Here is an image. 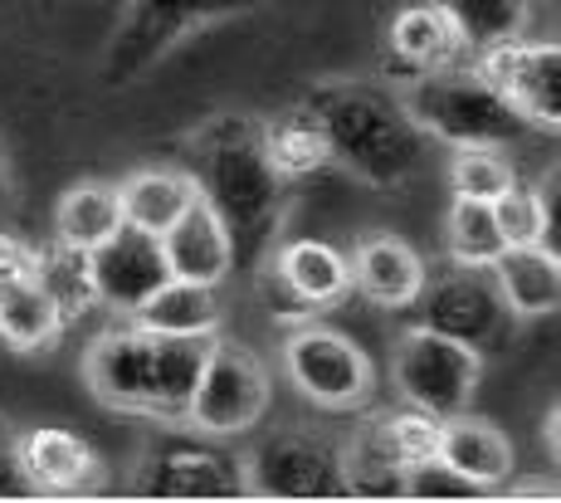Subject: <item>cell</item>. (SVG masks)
<instances>
[{"label": "cell", "instance_id": "cell-16", "mask_svg": "<svg viewBox=\"0 0 561 503\" xmlns=\"http://www.w3.org/2000/svg\"><path fill=\"white\" fill-rule=\"evenodd\" d=\"M352 288L366 298V304L376 308H391V313H401V308H415L420 288H425V254L415 250L410 240L391 230H371L362 235L357 244H352Z\"/></svg>", "mask_w": 561, "mask_h": 503}, {"label": "cell", "instance_id": "cell-21", "mask_svg": "<svg viewBox=\"0 0 561 503\" xmlns=\"http://www.w3.org/2000/svg\"><path fill=\"white\" fill-rule=\"evenodd\" d=\"M489 274L513 318H552L561 308V254L542 244H508Z\"/></svg>", "mask_w": 561, "mask_h": 503}, {"label": "cell", "instance_id": "cell-36", "mask_svg": "<svg viewBox=\"0 0 561 503\" xmlns=\"http://www.w3.org/2000/svg\"><path fill=\"white\" fill-rule=\"evenodd\" d=\"M513 499H557V479H523L517 489H508Z\"/></svg>", "mask_w": 561, "mask_h": 503}, {"label": "cell", "instance_id": "cell-22", "mask_svg": "<svg viewBox=\"0 0 561 503\" xmlns=\"http://www.w3.org/2000/svg\"><path fill=\"white\" fill-rule=\"evenodd\" d=\"M137 328L157 338H210L225 323V304L215 284H191V279H167L133 313Z\"/></svg>", "mask_w": 561, "mask_h": 503}, {"label": "cell", "instance_id": "cell-13", "mask_svg": "<svg viewBox=\"0 0 561 503\" xmlns=\"http://www.w3.org/2000/svg\"><path fill=\"white\" fill-rule=\"evenodd\" d=\"M133 489L147 499H234L244 494V459L196 441L147 445L133 469Z\"/></svg>", "mask_w": 561, "mask_h": 503}, {"label": "cell", "instance_id": "cell-7", "mask_svg": "<svg viewBox=\"0 0 561 503\" xmlns=\"http://www.w3.org/2000/svg\"><path fill=\"white\" fill-rule=\"evenodd\" d=\"M244 494L264 499H347L342 445L318 431H274L244 455Z\"/></svg>", "mask_w": 561, "mask_h": 503}, {"label": "cell", "instance_id": "cell-19", "mask_svg": "<svg viewBox=\"0 0 561 503\" xmlns=\"http://www.w3.org/2000/svg\"><path fill=\"white\" fill-rule=\"evenodd\" d=\"M391 55L410 73H430L449 69V64H469L473 49L463 39L459 20L439 0H420V5H405L391 20Z\"/></svg>", "mask_w": 561, "mask_h": 503}, {"label": "cell", "instance_id": "cell-27", "mask_svg": "<svg viewBox=\"0 0 561 503\" xmlns=\"http://www.w3.org/2000/svg\"><path fill=\"white\" fill-rule=\"evenodd\" d=\"M117 225H123L117 186H103V181H79L54 206V240L69 250H99Z\"/></svg>", "mask_w": 561, "mask_h": 503}, {"label": "cell", "instance_id": "cell-23", "mask_svg": "<svg viewBox=\"0 0 561 503\" xmlns=\"http://www.w3.org/2000/svg\"><path fill=\"white\" fill-rule=\"evenodd\" d=\"M196 196H201V186L186 167H142L117 186L123 225H137L147 235H167Z\"/></svg>", "mask_w": 561, "mask_h": 503}, {"label": "cell", "instance_id": "cell-9", "mask_svg": "<svg viewBox=\"0 0 561 503\" xmlns=\"http://www.w3.org/2000/svg\"><path fill=\"white\" fill-rule=\"evenodd\" d=\"M254 284L274 318L304 323V318H318L322 308L342 304L352 294V260L347 250H337L328 240H288L274 244V254L254 274Z\"/></svg>", "mask_w": 561, "mask_h": 503}, {"label": "cell", "instance_id": "cell-31", "mask_svg": "<svg viewBox=\"0 0 561 503\" xmlns=\"http://www.w3.org/2000/svg\"><path fill=\"white\" fill-rule=\"evenodd\" d=\"M517 186V167L503 147H455L449 162V191L469 201H499Z\"/></svg>", "mask_w": 561, "mask_h": 503}, {"label": "cell", "instance_id": "cell-12", "mask_svg": "<svg viewBox=\"0 0 561 503\" xmlns=\"http://www.w3.org/2000/svg\"><path fill=\"white\" fill-rule=\"evenodd\" d=\"M473 69L513 103V113L523 123L542 127L561 123V45L557 39H503V45L479 49Z\"/></svg>", "mask_w": 561, "mask_h": 503}, {"label": "cell", "instance_id": "cell-26", "mask_svg": "<svg viewBox=\"0 0 561 503\" xmlns=\"http://www.w3.org/2000/svg\"><path fill=\"white\" fill-rule=\"evenodd\" d=\"M264 152H268V162L278 167V176H288V181H304L312 171L332 167L328 137H322L318 117H312V108L304 99L288 103L284 113L264 123Z\"/></svg>", "mask_w": 561, "mask_h": 503}, {"label": "cell", "instance_id": "cell-15", "mask_svg": "<svg viewBox=\"0 0 561 503\" xmlns=\"http://www.w3.org/2000/svg\"><path fill=\"white\" fill-rule=\"evenodd\" d=\"M89 270L93 288H99V308H107L113 318H133L171 279L161 235H147L137 225H117L99 250H89Z\"/></svg>", "mask_w": 561, "mask_h": 503}, {"label": "cell", "instance_id": "cell-17", "mask_svg": "<svg viewBox=\"0 0 561 503\" xmlns=\"http://www.w3.org/2000/svg\"><path fill=\"white\" fill-rule=\"evenodd\" d=\"M15 455L35 494H89L103 484L93 445L64 425H35V431L15 435Z\"/></svg>", "mask_w": 561, "mask_h": 503}, {"label": "cell", "instance_id": "cell-10", "mask_svg": "<svg viewBox=\"0 0 561 503\" xmlns=\"http://www.w3.org/2000/svg\"><path fill=\"white\" fill-rule=\"evenodd\" d=\"M415 308L425 328L469 342L479 352H499L513 338V323H517L508 313V304H503L499 284H493V274L463 270V264H449L445 274H425Z\"/></svg>", "mask_w": 561, "mask_h": 503}, {"label": "cell", "instance_id": "cell-8", "mask_svg": "<svg viewBox=\"0 0 561 503\" xmlns=\"http://www.w3.org/2000/svg\"><path fill=\"white\" fill-rule=\"evenodd\" d=\"M264 411H268V367L244 342L210 338L201 387L186 421L196 425L205 441H234V435L254 431L264 421Z\"/></svg>", "mask_w": 561, "mask_h": 503}, {"label": "cell", "instance_id": "cell-20", "mask_svg": "<svg viewBox=\"0 0 561 503\" xmlns=\"http://www.w3.org/2000/svg\"><path fill=\"white\" fill-rule=\"evenodd\" d=\"M435 459H445L473 489H493V484H508L513 479V441L493 421H479V415H469V411L439 421Z\"/></svg>", "mask_w": 561, "mask_h": 503}, {"label": "cell", "instance_id": "cell-4", "mask_svg": "<svg viewBox=\"0 0 561 503\" xmlns=\"http://www.w3.org/2000/svg\"><path fill=\"white\" fill-rule=\"evenodd\" d=\"M274 5H304V0H133L127 15H123V25H117V35L107 39L103 83L107 89L137 83L186 35L215 25V20L259 15V10H274Z\"/></svg>", "mask_w": 561, "mask_h": 503}, {"label": "cell", "instance_id": "cell-3", "mask_svg": "<svg viewBox=\"0 0 561 503\" xmlns=\"http://www.w3.org/2000/svg\"><path fill=\"white\" fill-rule=\"evenodd\" d=\"M401 103L420 123V133L445 147H508V142H523L527 133H537L469 64L410 73V83L401 89Z\"/></svg>", "mask_w": 561, "mask_h": 503}, {"label": "cell", "instance_id": "cell-6", "mask_svg": "<svg viewBox=\"0 0 561 503\" xmlns=\"http://www.w3.org/2000/svg\"><path fill=\"white\" fill-rule=\"evenodd\" d=\"M284 371L298 387V396L312 401L318 411H366L376 396L371 357L347 333L318 323V318L294 323V333L284 338Z\"/></svg>", "mask_w": 561, "mask_h": 503}, {"label": "cell", "instance_id": "cell-34", "mask_svg": "<svg viewBox=\"0 0 561 503\" xmlns=\"http://www.w3.org/2000/svg\"><path fill=\"white\" fill-rule=\"evenodd\" d=\"M35 494L25 479V469H20V455H15V441H0V499H25Z\"/></svg>", "mask_w": 561, "mask_h": 503}, {"label": "cell", "instance_id": "cell-18", "mask_svg": "<svg viewBox=\"0 0 561 503\" xmlns=\"http://www.w3.org/2000/svg\"><path fill=\"white\" fill-rule=\"evenodd\" d=\"M161 254H167L171 279H191V284H215L220 288L234 274V250H230V230L215 216V206L205 196H196L186 210L176 216L167 235H161Z\"/></svg>", "mask_w": 561, "mask_h": 503}, {"label": "cell", "instance_id": "cell-25", "mask_svg": "<svg viewBox=\"0 0 561 503\" xmlns=\"http://www.w3.org/2000/svg\"><path fill=\"white\" fill-rule=\"evenodd\" d=\"M557 206H561V181L557 167L537 176V186H517L508 196L493 201V216L508 244H542V250L561 254V230H557Z\"/></svg>", "mask_w": 561, "mask_h": 503}, {"label": "cell", "instance_id": "cell-29", "mask_svg": "<svg viewBox=\"0 0 561 503\" xmlns=\"http://www.w3.org/2000/svg\"><path fill=\"white\" fill-rule=\"evenodd\" d=\"M39 279H45L54 308H59L64 323H79L99 308V288H93L89 270V250H69V244L54 240L49 250H39Z\"/></svg>", "mask_w": 561, "mask_h": 503}, {"label": "cell", "instance_id": "cell-5", "mask_svg": "<svg viewBox=\"0 0 561 503\" xmlns=\"http://www.w3.org/2000/svg\"><path fill=\"white\" fill-rule=\"evenodd\" d=\"M391 381L405 405L435 415V421H449V415L469 411L473 391H479L483 352L415 323V328H405L391 347Z\"/></svg>", "mask_w": 561, "mask_h": 503}, {"label": "cell", "instance_id": "cell-35", "mask_svg": "<svg viewBox=\"0 0 561 503\" xmlns=\"http://www.w3.org/2000/svg\"><path fill=\"white\" fill-rule=\"evenodd\" d=\"M15 201H20V186H15V171H10L5 162V152H0V220L15 210Z\"/></svg>", "mask_w": 561, "mask_h": 503}, {"label": "cell", "instance_id": "cell-33", "mask_svg": "<svg viewBox=\"0 0 561 503\" xmlns=\"http://www.w3.org/2000/svg\"><path fill=\"white\" fill-rule=\"evenodd\" d=\"M401 494L405 499H469L479 489L469 479H459L445 459H420V465H410L401 475Z\"/></svg>", "mask_w": 561, "mask_h": 503}, {"label": "cell", "instance_id": "cell-24", "mask_svg": "<svg viewBox=\"0 0 561 503\" xmlns=\"http://www.w3.org/2000/svg\"><path fill=\"white\" fill-rule=\"evenodd\" d=\"M210 338H157V352H152V401H147V415H152V421H186V415H191V401H196Z\"/></svg>", "mask_w": 561, "mask_h": 503}, {"label": "cell", "instance_id": "cell-32", "mask_svg": "<svg viewBox=\"0 0 561 503\" xmlns=\"http://www.w3.org/2000/svg\"><path fill=\"white\" fill-rule=\"evenodd\" d=\"M381 435H386V445H391L396 465L410 469V465H420V459H435L439 421L410 405V411H401V415H381Z\"/></svg>", "mask_w": 561, "mask_h": 503}, {"label": "cell", "instance_id": "cell-30", "mask_svg": "<svg viewBox=\"0 0 561 503\" xmlns=\"http://www.w3.org/2000/svg\"><path fill=\"white\" fill-rule=\"evenodd\" d=\"M439 5L459 20L469 49H489L527 35V20H533V0H439Z\"/></svg>", "mask_w": 561, "mask_h": 503}, {"label": "cell", "instance_id": "cell-14", "mask_svg": "<svg viewBox=\"0 0 561 503\" xmlns=\"http://www.w3.org/2000/svg\"><path fill=\"white\" fill-rule=\"evenodd\" d=\"M152 352L157 333L137 328L133 318L113 323L99 333L83 352V381H89L93 401L117 415H147L152 401Z\"/></svg>", "mask_w": 561, "mask_h": 503}, {"label": "cell", "instance_id": "cell-11", "mask_svg": "<svg viewBox=\"0 0 561 503\" xmlns=\"http://www.w3.org/2000/svg\"><path fill=\"white\" fill-rule=\"evenodd\" d=\"M64 318L39 279V250L0 230V342L15 357H45L59 347Z\"/></svg>", "mask_w": 561, "mask_h": 503}, {"label": "cell", "instance_id": "cell-2", "mask_svg": "<svg viewBox=\"0 0 561 503\" xmlns=\"http://www.w3.org/2000/svg\"><path fill=\"white\" fill-rule=\"evenodd\" d=\"M328 137V157L362 186H405L430 157V137L405 113L401 89L376 79H322L304 93Z\"/></svg>", "mask_w": 561, "mask_h": 503}, {"label": "cell", "instance_id": "cell-1", "mask_svg": "<svg viewBox=\"0 0 561 503\" xmlns=\"http://www.w3.org/2000/svg\"><path fill=\"white\" fill-rule=\"evenodd\" d=\"M186 157L201 196L230 230L234 274L254 279L274 254L278 230L288 220V196H294V181L278 176L264 152V123L254 113H215L186 137Z\"/></svg>", "mask_w": 561, "mask_h": 503}, {"label": "cell", "instance_id": "cell-28", "mask_svg": "<svg viewBox=\"0 0 561 503\" xmlns=\"http://www.w3.org/2000/svg\"><path fill=\"white\" fill-rule=\"evenodd\" d=\"M508 250L499 230V216H493V201H469L455 196L445 216V254L449 264H463V270H489L499 254Z\"/></svg>", "mask_w": 561, "mask_h": 503}]
</instances>
